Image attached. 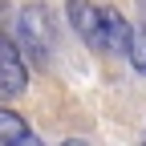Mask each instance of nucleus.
Segmentation results:
<instances>
[{
  "label": "nucleus",
  "mask_w": 146,
  "mask_h": 146,
  "mask_svg": "<svg viewBox=\"0 0 146 146\" xmlns=\"http://www.w3.org/2000/svg\"><path fill=\"white\" fill-rule=\"evenodd\" d=\"M65 12H69V25L77 29V36H81L89 49L110 53V57H130L134 29L126 25V16L118 8L94 4V0H69Z\"/></svg>",
  "instance_id": "1"
},
{
  "label": "nucleus",
  "mask_w": 146,
  "mask_h": 146,
  "mask_svg": "<svg viewBox=\"0 0 146 146\" xmlns=\"http://www.w3.org/2000/svg\"><path fill=\"white\" fill-rule=\"evenodd\" d=\"M16 41H21V49L29 53V57L36 61H49L53 49H57V33H53V16L45 4H25L21 16H16Z\"/></svg>",
  "instance_id": "2"
},
{
  "label": "nucleus",
  "mask_w": 146,
  "mask_h": 146,
  "mask_svg": "<svg viewBox=\"0 0 146 146\" xmlns=\"http://www.w3.org/2000/svg\"><path fill=\"white\" fill-rule=\"evenodd\" d=\"M25 85H29V69H25V57H21V41L0 33V102L21 98Z\"/></svg>",
  "instance_id": "3"
},
{
  "label": "nucleus",
  "mask_w": 146,
  "mask_h": 146,
  "mask_svg": "<svg viewBox=\"0 0 146 146\" xmlns=\"http://www.w3.org/2000/svg\"><path fill=\"white\" fill-rule=\"evenodd\" d=\"M0 146H41V138L33 134V126L21 114L0 106Z\"/></svg>",
  "instance_id": "4"
},
{
  "label": "nucleus",
  "mask_w": 146,
  "mask_h": 146,
  "mask_svg": "<svg viewBox=\"0 0 146 146\" xmlns=\"http://www.w3.org/2000/svg\"><path fill=\"white\" fill-rule=\"evenodd\" d=\"M130 65H134L138 73H146V29H138V33H134V45H130Z\"/></svg>",
  "instance_id": "5"
},
{
  "label": "nucleus",
  "mask_w": 146,
  "mask_h": 146,
  "mask_svg": "<svg viewBox=\"0 0 146 146\" xmlns=\"http://www.w3.org/2000/svg\"><path fill=\"white\" fill-rule=\"evenodd\" d=\"M61 146H89V142H77V138H69V142H61Z\"/></svg>",
  "instance_id": "6"
},
{
  "label": "nucleus",
  "mask_w": 146,
  "mask_h": 146,
  "mask_svg": "<svg viewBox=\"0 0 146 146\" xmlns=\"http://www.w3.org/2000/svg\"><path fill=\"white\" fill-rule=\"evenodd\" d=\"M4 12H8V8H4V0H0V25H4Z\"/></svg>",
  "instance_id": "7"
},
{
  "label": "nucleus",
  "mask_w": 146,
  "mask_h": 146,
  "mask_svg": "<svg viewBox=\"0 0 146 146\" xmlns=\"http://www.w3.org/2000/svg\"><path fill=\"white\" fill-rule=\"evenodd\" d=\"M142 146H146V142H142Z\"/></svg>",
  "instance_id": "8"
}]
</instances>
